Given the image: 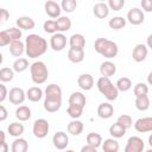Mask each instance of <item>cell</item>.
Listing matches in <instances>:
<instances>
[{
  "mask_svg": "<svg viewBox=\"0 0 152 152\" xmlns=\"http://www.w3.org/2000/svg\"><path fill=\"white\" fill-rule=\"evenodd\" d=\"M101 144H102V137H101V134L95 133V132H91V133H88L87 134V145L97 148L99 146H101Z\"/></svg>",
  "mask_w": 152,
  "mask_h": 152,
  "instance_id": "32",
  "label": "cell"
},
{
  "mask_svg": "<svg viewBox=\"0 0 152 152\" xmlns=\"http://www.w3.org/2000/svg\"><path fill=\"white\" fill-rule=\"evenodd\" d=\"M14 77V71L13 69L5 66L2 69H0V81L1 82H11Z\"/></svg>",
  "mask_w": 152,
  "mask_h": 152,
  "instance_id": "39",
  "label": "cell"
},
{
  "mask_svg": "<svg viewBox=\"0 0 152 152\" xmlns=\"http://www.w3.org/2000/svg\"><path fill=\"white\" fill-rule=\"evenodd\" d=\"M109 134L114 138V139H119V138H122L125 134H126V129L118 122L113 124L110 127H109Z\"/></svg>",
  "mask_w": 152,
  "mask_h": 152,
  "instance_id": "33",
  "label": "cell"
},
{
  "mask_svg": "<svg viewBox=\"0 0 152 152\" xmlns=\"http://www.w3.org/2000/svg\"><path fill=\"white\" fill-rule=\"evenodd\" d=\"M86 102H87L86 96L81 91H74L69 96V104H78V106H81V107L84 108Z\"/></svg>",
  "mask_w": 152,
  "mask_h": 152,
  "instance_id": "28",
  "label": "cell"
},
{
  "mask_svg": "<svg viewBox=\"0 0 152 152\" xmlns=\"http://www.w3.org/2000/svg\"><path fill=\"white\" fill-rule=\"evenodd\" d=\"M6 32L10 36V38H11L12 42L20 40V38H21V30L18 28V27H10V28L6 30Z\"/></svg>",
  "mask_w": 152,
  "mask_h": 152,
  "instance_id": "44",
  "label": "cell"
},
{
  "mask_svg": "<svg viewBox=\"0 0 152 152\" xmlns=\"http://www.w3.org/2000/svg\"><path fill=\"white\" fill-rule=\"evenodd\" d=\"M25 52V44L21 40H14L10 44V53L14 57H20Z\"/></svg>",
  "mask_w": 152,
  "mask_h": 152,
  "instance_id": "22",
  "label": "cell"
},
{
  "mask_svg": "<svg viewBox=\"0 0 152 152\" xmlns=\"http://www.w3.org/2000/svg\"><path fill=\"white\" fill-rule=\"evenodd\" d=\"M127 20L132 25H140L145 20V14H144V12L140 8L133 7L127 13Z\"/></svg>",
  "mask_w": 152,
  "mask_h": 152,
  "instance_id": "7",
  "label": "cell"
},
{
  "mask_svg": "<svg viewBox=\"0 0 152 152\" xmlns=\"http://www.w3.org/2000/svg\"><path fill=\"white\" fill-rule=\"evenodd\" d=\"M31 109L27 106H19L15 109V118L19 121H27L31 118Z\"/></svg>",
  "mask_w": 152,
  "mask_h": 152,
  "instance_id": "29",
  "label": "cell"
},
{
  "mask_svg": "<svg viewBox=\"0 0 152 152\" xmlns=\"http://www.w3.org/2000/svg\"><path fill=\"white\" fill-rule=\"evenodd\" d=\"M133 93H134V96H135V97L147 95V94H148V87H147L146 83L139 82V83H137V84L134 86V88H133Z\"/></svg>",
  "mask_w": 152,
  "mask_h": 152,
  "instance_id": "40",
  "label": "cell"
},
{
  "mask_svg": "<svg viewBox=\"0 0 152 152\" xmlns=\"http://www.w3.org/2000/svg\"><path fill=\"white\" fill-rule=\"evenodd\" d=\"M44 8H45V13L50 17V18H59L61 17V6L59 4H57L56 1L49 0L44 4Z\"/></svg>",
  "mask_w": 152,
  "mask_h": 152,
  "instance_id": "11",
  "label": "cell"
},
{
  "mask_svg": "<svg viewBox=\"0 0 152 152\" xmlns=\"http://www.w3.org/2000/svg\"><path fill=\"white\" fill-rule=\"evenodd\" d=\"M134 128L139 133H147L152 131V118L146 116V118H140L134 122Z\"/></svg>",
  "mask_w": 152,
  "mask_h": 152,
  "instance_id": "10",
  "label": "cell"
},
{
  "mask_svg": "<svg viewBox=\"0 0 152 152\" xmlns=\"http://www.w3.org/2000/svg\"><path fill=\"white\" fill-rule=\"evenodd\" d=\"M43 28L46 33H51L55 34L57 33V26H56V21L55 20H46L43 24Z\"/></svg>",
  "mask_w": 152,
  "mask_h": 152,
  "instance_id": "43",
  "label": "cell"
},
{
  "mask_svg": "<svg viewBox=\"0 0 152 152\" xmlns=\"http://www.w3.org/2000/svg\"><path fill=\"white\" fill-rule=\"evenodd\" d=\"M7 95H8V90H7V88H6L4 84L0 83V103L4 102V101L7 99Z\"/></svg>",
  "mask_w": 152,
  "mask_h": 152,
  "instance_id": "49",
  "label": "cell"
},
{
  "mask_svg": "<svg viewBox=\"0 0 152 152\" xmlns=\"http://www.w3.org/2000/svg\"><path fill=\"white\" fill-rule=\"evenodd\" d=\"M52 144L57 150H64L66 148L68 144H69V137L65 132H56L52 137Z\"/></svg>",
  "mask_w": 152,
  "mask_h": 152,
  "instance_id": "9",
  "label": "cell"
},
{
  "mask_svg": "<svg viewBox=\"0 0 152 152\" xmlns=\"http://www.w3.org/2000/svg\"><path fill=\"white\" fill-rule=\"evenodd\" d=\"M115 87H116L118 91H128L132 88V81L128 77H120L116 81Z\"/></svg>",
  "mask_w": 152,
  "mask_h": 152,
  "instance_id": "34",
  "label": "cell"
},
{
  "mask_svg": "<svg viewBox=\"0 0 152 152\" xmlns=\"http://www.w3.org/2000/svg\"><path fill=\"white\" fill-rule=\"evenodd\" d=\"M8 18H10L8 11L6 8H0V25L4 24V23H6L8 20Z\"/></svg>",
  "mask_w": 152,
  "mask_h": 152,
  "instance_id": "48",
  "label": "cell"
},
{
  "mask_svg": "<svg viewBox=\"0 0 152 152\" xmlns=\"http://www.w3.org/2000/svg\"><path fill=\"white\" fill-rule=\"evenodd\" d=\"M45 99H62V89L59 86L52 83L45 88Z\"/></svg>",
  "mask_w": 152,
  "mask_h": 152,
  "instance_id": "20",
  "label": "cell"
},
{
  "mask_svg": "<svg viewBox=\"0 0 152 152\" xmlns=\"http://www.w3.org/2000/svg\"><path fill=\"white\" fill-rule=\"evenodd\" d=\"M11 38L7 34L6 30L5 31H0V46H7L11 44Z\"/></svg>",
  "mask_w": 152,
  "mask_h": 152,
  "instance_id": "47",
  "label": "cell"
},
{
  "mask_svg": "<svg viewBox=\"0 0 152 152\" xmlns=\"http://www.w3.org/2000/svg\"><path fill=\"white\" fill-rule=\"evenodd\" d=\"M7 97L10 99V102L12 104H21L26 99V93L19 87H13L10 90Z\"/></svg>",
  "mask_w": 152,
  "mask_h": 152,
  "instance_id": "6",
  "label": "cell"
},
{
  "mask_svg": "<svg viewBox=\"0 0 152 152\" xmlns=\"http://www.w3.org/2000/svg\"><path fill=\"white\" fill-rule=\"evenodd\" d=\"M49 122L48 120L40 118V119H37L34 122H33V126H32V132H33V135L38 139H43L48 135L49 133Z\"/></svg>",
  "mask_w": 152,
  "mask_h": 152,
  "instance_id": "4",
  "label": "cell"
},
{
  "mask_svg": "<svg viewBox=\"0 0 152 152\" xmlns=\"http://www.w3.org/2000/svg\"><path fill=\"white\" fill-rule=\"evenodd\" d=\"M147 52H148V50H147V46L145 44H137L134 46V49H133L132 57H133V59L135 62L140 63V62H142V61L146 59Z\"/></svg>",
  "mask_w": 152,
  "mask_h": 152,
  "instance_id": "12",
  "label": "cell"
},
{
  "mask_svg": "<svg viewBox=\"0 0 152 152\" xmlns=\"http://www.w3.org/2000/svg\"><path fill=\"white\" fill-rule=\"evenodd\" d=\"M50 46L53 51H62L66 46V37L63 33H55L50 38Z\"/></svg>",
  "mask_w": 152,
  "mask_h": 152,
  "instance_id": "8",
  "label": "cell"
},
{
  "mask_svg": "<svg viewBox=\"0 0 152 152\" xmlns=\"http://www.w3.org/2000/svg\"><path fill=\"white\" fill-rule=\"evenodd\" d=\"M108 25H109V27L113 28V30H120V28L125 27V25H126V19H125L124 17H120V15L113 17L112 19H109Z\"/></svg>",
  "mask_w": 152,
  "mask_h": 152,
  "instance_id": "37",
  "label": "cell"
},
{
  "mask_svg": "<svg viewBox=\"0 0 152 152\" xmlns=\"http://www.w3.org/2000/svg\"><path fill=\"white\" fill-rule=\"evenodd\" d=\"M144 148H145V144L142 139L140 137L132 135L128 138L124 152H142Z\"/></svg>",
  "mask_w": 152,
  "mask_h": 152,
  "instance_id": "5",
  "label": "cell"
},
{
  "mask_svg": "<svg viewBox=\"0 0 152 152\" xmlns=\"http://www.w3.org/2000/svg\"><path fill=\"white\" fill-rule=\"evenodd\" d=\"M59 6H61V10H63L64 12L71 13L77 7V1L76 0H62Z\"/></svg>",
  "mask_w": 152,
  "mask_h": 152,
  "instance_id": "41",
  "label": "cell"
},
{
  "mask_svg": "<svg viewBox=\"0 0 152 152\" xmlns=\"http://www.w3.org/2000/svg\"><path fill=\"white\" fill-rule=\"evenodd\" d=\"M68 59L72 63H81L84 59V50L69 49L68 50Z\"/></svg>",
  "mask_w": 152,
  "mask_h": 152,
  "instance_id": "26",
  "label": "cell"
},
{
  "mask_svg": "<svg viewBox=\"0 0 152 152\" xmlns=\"http://www.w3.org/2000/svg\"><path fill=\"white\" fill-rule=\"evenodd\" d=\"M100 72L102 75V77L109 78L110 76H113L116 72V65L110 62V61H106L103 63H101L100 65Z\"/></svg>",
  "mask_w": 152,
  "mask_h": 152,
  "instance_id": "16",
  "label": "cell"
},
{
  "mask_svg": "<svg viewBox=\"0 0 152 152\" xmlns=\"http://www.w3.org/2000/svg\"><path fill=\"white\" fill-rule=\"evenodd\" d=\"M13 71L15 72H23L25 71L27 68H28V61L26 58H17L14 62H13Z\"/></svg>",
  "mask_w": 152,
  "mask_h": 152,
  "instance_id": "38",
  "label": "cell"
},
{
  "mask_svg": "<svg viewBox=\"0 0 152 152\" xmlns=\"http://www.w3.org/2000/svg\"><path fill=\"white\" fill-rule=\"evenodd\" d=\"M8 116V112L6 109V107H4L2 104H0V122L1 121H5Z\"/></svg>",
  "mask_w": 152,
  "mask_h": 152,
  "instance_id": "51",
  "label": "cell"
},
{
  "mask_svg": "<svg viewBox=\"0 0 152 152\" xmlns=\"http://www.w3.org/2000/svg\"><path fill=\"white\" fill-rule=\"evenodd\" d=\"M101 146H102L103 152H118V151H119V148H120L119 142H118L114 138L106 139L104 141H102Z\"/></svg>",
  "mask_w": 152,
  "mask_h": 152,
  "instance_id": "25",
  "label": "cell"
},
{
  "mask_svg": "<svg viewBox=\"0 0 152 152\" xmlns=\"http://www.w3.org/2000/svg\"><path fill=\"white\" fill-rule=\"evenodd\" d=\"M2 59H4V58H2V53L0 52V65H1V63H2Z\"/></svg>",
  "mask_w": 152,
  "mask_h": 152,
  "instance_id": "55",
  "label": "cell"
},
{
  "mask_svg": "<svg viewBox=\"0 0 152 152\" xmlns=\"http://www.w3.org/2000/svg\"><path fill=\"white\" fill-rule=\"evenodd\" d=\"M77 84L82 90H90L94 87V78L90 74H82L77 78Z\"/></svg>",
  "mask_w": 152,
  "mask_h": 152,
  "instance_id": "13",
  "label": "cell"
},
{
  "mask_svg": "<svg viewBox=\"0 0 152 152\" xmlns=\"http://www.w3.org/2000/svg\"><path fill=\"white\" fill-rule=\"evenodd\" d=\"M114 114V107L108 102H102L97 107V115L101 119H109Z\"/></svg>",
  "mask_w": 152,
  "mask_h": 152,
  "instance_id": "14",
  "label": "cell"
},
{
  "mask_svg": "<svg viewBox=\"0 0 152 152\" xmlns=\"http://www.w3.org/2000/svg\"><path fill=\"white\" fill-rule=\"evenodd\" d=\"M148 141H150L148 144H150V145H152V137H151V135H150V138H148Z\"/></svg>",
  "mask_w": 152,
  "mask_h": 152,
  "instance_id": "56",
  "label": "cell"
},
{
  "mask_svg": "<svg viewBox=\"0 0 152 152\" xmlns=\"http://www.w3.org/2000/svg\"><path fill=\"white\" fill-rule=\"evenodd\" d=\"M109 10L113 11H120L125 6V0H109L107 4Z\"/></svg>",
  "mask_w": 152,
  "mask_h": 152,
  "instance_id": "45",
  "label": "cell"
},
{
  "mask_svg": "<svg viewBox=\"0 0 152 152\" xmlns=\"http://www.w3.org/2000/svg\"><path fill=\"white\" fill-rule=\"evenodd\" d=\"M12 152H27L28 150V142L23 138H17L11 146Z\"/></svg>",
  "mask_w": 152,
  "mask_h": 152,
  "instance_id": "27",
  "label": "cell"
},
{
  "mask_svg": "<svg viewBox=\"0 0 152 152\" xmlns=\"http://www.w3.org/2000/svg\"><path fill=\"white\" fill-rule=\"evenodd\" d=\"M118 52H119V48H118L116 43H114V42H112V40H108L107 44H106V46H104V49H103V51L101 52V55H102L104 58L110 59V58L116 57Z\"/></svg>",
  "mask_w": 152,
  "mask_h": 152,
  "instance_id": "17",
  "label": "cell"
},
{
  "mask_svg": "<svg viewBox=\"0 0 152 152\" xmlns=\"http://www.w3.org/2000/svg\"><path fill=\"white\" fill-rule=\"evenodd\" d=\"M68 132L71 135H80L83 132V122L80 120H72L68 124Z\"/></svg>",
  "mask_w": 152,
  "mask_h": 152,
  "instance_id": "30",
  "label": "cell"
},
{
  "mask_svg": "<svg viewBox=\"0 0 152 152\" xmlns=\"http://www.w3.org/2000/svg\"><path fill=\"white\" fill-rule=\"evenodd\" d=\"M26 97L31 102H38L43 97V90L39 87H31L26 91Z\"/></svg>",
  "mask_w": 152,
  "mask_h": 152,
  "instance_id": "24",
  "label": "cell"
},
{
  "mask_svg": "<svg viewBox=\"0 0 152 152\" xmlns=\"http://www.w3.org/2000/svg\"><path fill=\"white\" fill-rule=\"evenodd\" d=\"M80 152H97V150L95 147L89 146V145H84V146H82V148H81Z\"/></svg>",
  "mask_w": 152,
  "mask_h": 152,
  "instance_id": "52",
  "label": "cell"
},
{
  "mask_svg": "<svg viewBox=\"0 0 152 152\" xmlns=\"http://www.w3.org/2000/svg\"><path fill=\"white\" fill-rule=\"evenodd\" d=\"M96 87L99 89V91L108 100V101H114L118 99L119 96V91L116 89V87L113 84V82L109 78L106 77H100L96 82Z\"/></svg>",
  "mask_w": 152,
  "mask_h": 152,
  "instance_id": "2",
  "label": "cell"
},
{
  "mask_svg": "<svg viewBox=\"0 0 152 152\" xmlns=\"http://www.w3.org/2000/svg\"><path fill=\"white\" fill-rule=\"evenodd\" d=\"M25 52L28 58H37L48 50V42L38 34H28L25 39Z\"/></svg>",
  "mask_w": 152,
  "mask_h": 152,
  "instance_id": "1",
  "label": "cell"
},
{
  "mask_svg": "<svg viewBox=\"0 0 152 152\" xmlns=\"http://www.w3.org/2000/svg\"><path fill=\"white\" fill-rule=\"evenodd\" d=\"M135 107L138 110H141V112L147 110L150 108V97L147 95L135 97Z\"/></svg>",
  "mask_w": 152,
  "mask_h": 152,
  "instance_id": "35",
  "label": "cell"
},
{
  "mask_svg": "<svg viewBox=\"0 0 152 152\" xmlns=\"http://www.w3.org/2000/svg\"><path fill=\"white\" fill-rule=\"evenodd\" d=\"M5 139H6V134H5L4 131L0 129V144L1 142H5Z\"/></svg>",
  "mask_w": 152,
  "mask_h": 152,
  "instance_id": "54",
  "label": "cell"
},
{
  "mask_svg": "<svg viewBox=\"0 0 152 152\" xmlns=\"http://www.w3.org/2000/svg\"><path fill=\"white\" fill-rule=\"evenodd\" d=\"M66 113L69 114L70 118H72L74 120H77L78 118H81V115L83 113V107H81L78 104H69L66 108Z\"/></svg>",
  "mask_w": 152,
  "mask_h": 152,
  "instance_id": "36",
  "label": "cell"
},
{
  "mask_svg": "<svg viewBox=\"0 0 152 152\" xmlns=\"http://www.w3.org/2000/svg\"><path fill=\"white\" fill-rule=\"evenodd\" d=\"M116 122H118V124H120L125 129L131 128V127H132V125H133V120H132V118H131L128 114H122V115H120V116L118 118Z\"/></svg>",
  "mask_w": 152,
  "mask_h": 152,
  "instance_id": "42",
  "label": "cell"
},
{
  "mask_svg": "<svg viewBox=\"0 0 152 152\" xmlns=\"http://www.w3.org/2000/svg\"><path fill=\"white\" fill-rule=\"evenodd\" d=\"M0 152H8V145H7V142H1L0 144Z\"/></svg>",
  "mask_w": 152,
  "mask_h": 152,
  "instance_id": "53",
  "label": "cell"
},
{
  "mask_svg": "<svg viewBox=\"0 0 152 152\" xmlns=\"http://www.w3.org/2000/svg\"><path fill=\"white\" fill-rule=\"evenodd\" d=\"M30 72H31V78H32L33 83H36V84L44 83L48 80V76H49L48 66L42 61L33 62L30 66Z\"/></svg>",
  "mask_w": 152,
  "mask_h": 152,
  "instance_id": "3",
  "label": "cell"
},
{
  "mask_svg": "<svg viewBox=\"0 0 152 152\" xmlns=\"http://www.w3.org/2000/svg\"><path fill=\"white\" fill-rule=\"evenodd\" d=\"M93 13H94V15H95L96 18H99V19H104V18H107L108 14H109V8H108L107 4H104V2H97V4H95L94 7H93Z\"/></svg>",
  "mask_w": 152,
  "mask_h": 152,
  "instance_id": "18",
  "label": "cell"
},
{
  "mask_svg": "<svg viewBox=\"0 0 152 152\" xmlns=\"http://www.w3.org/2000/svg\"><path fill=\"white\" fill-rule=\"evenodd\" d=\"M62 106V99H45L44 100V109L49 113L57 112Z\"/></svg>",
  "mask_w": 152,
  "mask_h": 152,
  "instance_id": "21",
  "label": "cell"
},
{
  "mask_svg": "<svg viewBox=\"0 0 152 152\" xmlns=\"http://www.w3.org/2000/svg\"><path fill=\"white\" fill-rule=\"evenodd\" d=\"M15 23H17L18 28H20V30H32V28H34V26H36L34 20H33L31 17H27V15L19 17Z\"/></svg>",
  "mask_w": 152,
  "mask_h": 152,
  "instance_id": "19",
  "label": "cell"
},
{
  "mask_svg": "<svg viewBox=\"0 0 152 152\" xmlns=\"http://www.w3.org/2000/svg\"><path fill=\"white\" fill-rule=\"evenodd\" d=\"M65 152H75V151H74V150H66Z\"/></svg>",
  "mask_w": 152,
  "mask_h": 152,
  "instance_id": "57",
  "label": "cell"
},
{
  "mask_svg": "<svg viewBox=\"0 0 152 152\" xmlns=\"http://www.w3.org/2000/svg\"><path fill=\"white\" fill-rule=\"evenodd\" d=\"M7 131H8L10 135L15 137V138H19V137L24 133L25 127H24V125H23V124H20V122H12V124H10V125H8Z\"/></svg>",
  "mask_w": 152,
  "mask_h": 152,
  "instance_id": "31",
  "label": "cell"
},
{
  "mask_svg": "<svg viewBox=\"0 0 152 152\" xmlns=\"http://www.w3.org/2000/svg\"><path fill=\"white\" fill-rule=\"evenodd\" d=\"M145 152H152V150L150 148V150H147V151H145Z\"/></svg>",
  "mask_w": 152,
  "mask_h": 152,
  "instance_id": "58",
  "label": "cell"
},
{
  "mask_svg": "<svg viewBox=\"0 0 152 152\" xmlns=\"http://www.w3.org/2000/svg\"><path fill=\"white\" fill-rule=\"evenodd\" d=\"M140 5H141V7H142L144 11H146V12H151L152 11V1L151 0H141Z\"/></svg>",
  "mask_w": 152,
  "mask_h": 152,
  "instance_id": "50",
  "label": "cell"
},
{
  "mask_svg": "<svg viewBox=\"0 0 152 152\" xmlns=\"http://www.w3.org/2000/svg\"><path fill=\"white\" fill-rule=\"evenodd\" d=\"M55 21H56V26H57V32H59V33L66 32L71 28V20L68 17H59Z\"/></svg>",
  "mask_w": 152,
  "mask_h": 152,
  "instance_id": "23",
  "label": "cell"
},
{
  "mask_svg": "<svg viewBox=\"0 0 152 152\" xmlns=\"http://www.w3.org/2000/svg\"><path fill=\"white\" fill-rule=\"evenodd\" d=\"M70 49H77V50H84L86 46V38L81 33H75L70 37L69 40Z\"/></svg>",
  "mask_w": 152,
  "mask_h": 152,
  "instance_id": "15",
  "label": "cell"
},
{
  "mask_svg": "<svg viewBox=\"0 0 152 152\" xmlns=\"http://www.w3.org/2000/svg\"><path fill=\"white\" fill-rule=\"evenodd\" d=\"M108 40H109V39H107V38H97V39L95 40V43H94V49H95V51L101 55V52L103 51V49H104V46H106V44H107Z\"/></svg>",
  "mask_w": 152,
  "mask_h": 152,
  "instance_id": "46",
  "label": "cell"
}]
</instances>
